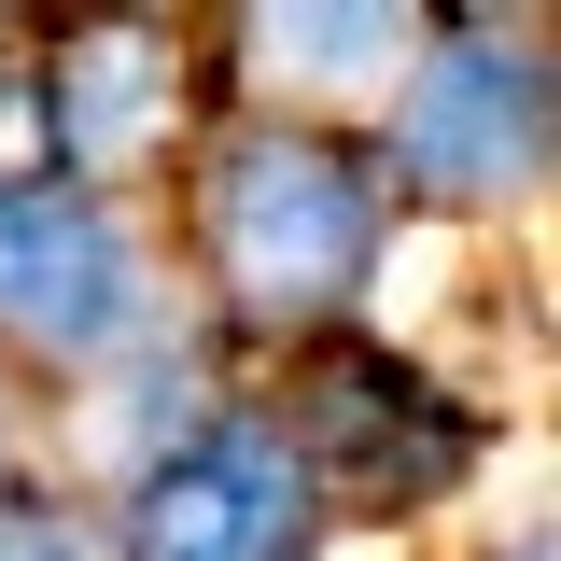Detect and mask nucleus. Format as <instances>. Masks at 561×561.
<instances>
[{"mask_svg":"<svg viewBox=\"0 0 561 561\" xmlns=\"http://www.w3.org/2000/svg\"><path fill=\"white\" fill-rule=\"evenodd\" d=\"M534 154H548V57L534 43H449L408 70V169L435 197L534 183Z\"/></svg>","mask_w":561,"mask_h":561,"instance_id":"3","label":"nucleus"},{"mask_svg":"<svg viewBox=\"0 0 561 561\" xmlns=\"http://www.w3.org/2000/svg\"><path fill=\"white\" fill-rule=\"evenodd\" d=\"M169 113H183V70H169V43H140V28L70 43L57 84H43V140H57L70 169H127Z\"/></svg>","mask_w":561,"mask_h":561,"instance_id":"5","label":"nucleus"},{"mask_svg":"<svg viewBox=\"0 0 561 561\" xmlns=\"http://www.w3.org/2000/svg\"><path fill=\"white\" fill-rule=\"evenodd\" d=\"M28 140H43V99H0V169H14Z\"/></svg>","mask_w":561,"mask_h":561,"instance_id":"8","label":"nucleus"},{"mask_svg":"<svg viewBox=\"0 0 561 561\" xmlns=\"http://www.w3.org/2000/svg\"><path fill=\"white\" fill-rule=\"evenodd\" d=\"M0 323L43 351H99L140 323V239L70 183H0Z\"/></svg>","mask_w":561,"mask_h":561,"instance_id":"2","label":"nucleus"},{"mask_svg":"<svg viewBox=\"0 0 561 561\" xmlns=\"http://www.w3.org/2000/svg\"><path fill=\"white\" fill-rule=\"evenodd\" d=\"M253 43H267V70H295V84H379V70L408 57V14H267Z\"/></svg>","mask_w":561,"mask_h":561,"instance_id":"6","label":"nucleus"},{"mask_svg":"<svg viewBox=\"0 0 561 561\" xmlns=\"http://www.w3.org/2000/svg\"><path fill=\"white\" fill-rule=\"evenodd\" d=\"M519 561H548V548H519Z\"/></svg>","mask_w":561,"mask_h":561,"instance_id":"9","label":"nucleus"},{"mask_svg":"<svg viewBox=\"0 0 561 561\" xmlns=\"http://www.w3.org/2000/svg\"><path fill=\"white\" fill-rule=\"evenodd\" d=\"M210 253L253 309H323L365 267V183H351L323 140H239L225 183H210Z\"/></svg>","mask_w":561,"mask_h":561,"instance_id":"1","label":"nucleus"},{"mask_svg":"<svg viewBox=\"0 0 561 561\" xmlns=\"http://www.w3.org/2000/svg\"><path fill=\"white\" fill-rule=\"evenodd\" d=\"M140 548L154 561H280L295 548V463L267 435H183L140 478Z\"/></svg>","mask_w":561,"mask_h":561,"instance_id":"4","label":"nucleus"},{"mask_svg":"<svg viewBox=\"0 0 561 561\" xmlns=\"http://www.w3.org/2000/svg\"><path fill=\"white\" fill-rule=\"evenodd\" d=\"M0 561H99V548L70 534L57 505H0Z\"/></svg>","mask_w":561,"mask_h":561,"instance_id":"7","label":"nucleus"}]
</instances>
